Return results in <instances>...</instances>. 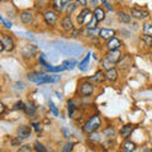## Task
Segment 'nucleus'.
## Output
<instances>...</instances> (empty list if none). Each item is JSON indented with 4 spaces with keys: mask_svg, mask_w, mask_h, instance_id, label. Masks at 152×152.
I'll list each match as a JSON object with an SVG mask.
<instances>
[{
    "mask_svg": "<svg viewBox=\"0 0 152 152\" xmlns=\"http://www.w3.org/2000/svg\"><path fill=\"white\" fill-rule=\"evenodd\" d=\"M91 4H93V7H96L98 5V0H91Z\"/></svg>",
    "mask_w": 152,
    "mask_h": 152,
    "instance_id": "nucleus-44",
    "label": "nucleus"
},
{
    "mask_svg": "<svg viewBox=\"0 0 152 152\" xmlns=\"http://www.w3.org/2000/svg\"><path fill=\"white\" fill-rule=\"evenodd\" d=\"M143 34L147 37H152V22H147L143 24Z\"/></svg>",
    "mask_w": 152,
    "mask_h": 152,
    "instance_id": "nucleus-22",
    "label": "nucleus"
},
{
    "mask_svg": "<svg viewBox=\"0 0 152 152\" xmlns=\"http://www.w3.org/2000/svg\"><path fill=\"white\" fill-rule=\"evenodd\" d=\"M71 0H55L53 1V8L57 12H62L66 5H69Z\"/></svg>",
    "mask_w": 152,
    "mask_h": 152,
    "instance_id": "nucleus-13",
    "label": "nucleus"
},
{
    "mask_svg": "<svg viewBox=\"0 0 152 152\" xmlns=\"http://www.w3.org/2000/svg\"><path fill=\"white\" fill-rule=\"evenodd\" d=\"M104 79H105V74H104L103 71H98V72H95L94 76H91L90 81L94 83V84H100Z\"/></svg>",
    "mask_w": 152,
    "mask_h": 152,
    "instance_id": "nucleus-15",
    "label": "nucleus"
},
{
    "mask_svg": "<svg viewBox=\"0 0 152 152\" xmlns=\"http://www.w3.org/2000/svg\"><path fill=\"white\" fill-rule=\"evenodd\" d=\"M20 143H22V138H20V137H17V138L12 140V145L13 146H20Z\"/></svg>",
    "mask_w": 152,
    "mask_h": 152,
    "instance_id": "nucleus-37",
    "label": "nucleus"
},
{
    "mask_svg": "<svg viewBox=\"0 0 152 152\" xmlns=\"http://www.w3.org/2000/svg\"><path fill=\"white\" fill-rule=\"evenodd\" d=\"M64 66H65V69L66 70H72L76 65H77V62H76V60H66V61H64V64H62Z\"/></svg>",
    "mask_w": 152,
    "mask_h": 152,
    "instance_id": "nucleus-23",
    "label": "nucleus"
},
{
    "mask_svg": "<svg viewBox=\"0 0 152 152\" xmlns=\"http://www.w3.org/2000/svg\"><path fill=\"white\" fill-rule=\"evenodd\" d=\"M13 109H14V110H24V109H26V104L23 102H18V103L14 104Z\"/></svg>",
    "mask_w": 152,
    "mask_h": 152,
    "instance_id": "nucleus-33",
    "label": "nucleus"
},
{
    "mask_svg": "<svg viewBox=\"0 0 152 152\" xmlns=\"http://www.w3.org/2000/svg\"><path fill=\"white\" fill-rule=\"evenodd\" d=\"M96 23H98V19L95 18L94 15H93V18H91V20H90L88 24H86V27H88V29H94L95 27H96Z\"/></svg>",
    "mask_w": 152,
    "mask_h": 152,
    "instance_id": "nucleus-30",
    "label": "nucleus"
},
{
    "mask_svg": "<svg viewBox=\"0 0 152 152\" xmlns=\"http://www.w3.org/2000/svg\"><path fill=\"white\" fill-rule=\"evenodd\" d=\"M93 15L98 19V22H102L105 19V12H104V9H102V8H95Z\"/></svg>",
    "mask_w": 152,
    "mask_h": 152,
    "instance_id": "nucleus-19",
    "label": "nucleus"
},
{
    "mask_svg": "<svg viewBox=\"0 0 152 152\" xmlns=\"http://www.w3.org/2000/svg\"><path fill=\"white\" fill-rule=\"evenodd\" d=\"M102 4H104V5H105V8L108 9V10H112V7H110V5H109V4H108V1H107V0H102Z\"/></svg>",
    "mask_w": 152,
    "mask_h": 152,
    "instance_id": "nucleus-41",
    "label": "nucleus"
},
{
    "mask_svg": "<svg viewBox=\"0 0 152 152\" xmlns=\"http://www.w3.org/2000/svg\"><path fill=\"white\" fill-rule=\"evenodd\" d=\"M89 14H90V12H89V9H86V8L83 9V10L79 13V15H77V18H76V19H77V23L80 26H83L85 23V18H86Z\"/></svg>",
    "mask_w": 152,
    "mask_h": 152,
    "instance_id": "nucleus-18",
    "label": "nucleus"
},
{
    "mask_svg": "<svg viewBox=\"0 0 152 152\" xmlns=\"http://www.w3.org/2000/svg\"><path fill=\"white\" fill-rule=\"evenodd\" d=\"M133 129H134V127H133L132 124H127V126H124V127H122L121 136L123 137V138H128V137L131 136V133L133 132Z\"/></svg>",
    "mask_w": 152,
    "mask_h": 152,
    "instance_id": "nucleus-17",
    "label": "nucleus"
},
{
    "mask_svg": "<svg viewBox=\"0 0 152 152\" xmlns=\"http://www.w3.org/2000/svg\"><path fill=\"white\" fill-rule=\"evenodd\" d=\"M32 126H33V127H34V129H36L37 132H38V131H39V129H41V128H39L41 126H39V124H38V123H33V124H32Z\"/></svg>",
    "mask_w": 152,
    "mask_h": 152,
    "instance_id": "nucleus-43",
    "label": "nucleus"
},
{
    "mask_svg": "<svg viewBox=\"0 0 152 152\" xmlns=\"http://www.w3.org/2000/svg\"><path fill=\"white\" fill-rule=\"evenodd\" d=\"M72 114H74V104L71 102H69V115L71 117Z\"/></svg>",
    "mask_w": 152,
    "mask_h": 152,
    "instance_id": "nucleus-39",
    "label": "nucleus"
},
{
    "mask_svg": "<svg viewBox=\"0 0 152 152\" xmlns=\"http://www.w3.org/2000/svg\"><path fill=\"white\" fill-rule=\"evenodd\" d=\"M18 136L20 137L22 140H24V138H28V137L31 136V133H32V128L29 126H20L18 128Z\"/></svg>",
    "mask_w": 152,
    "mask_h": 152,
    "instance_id": "nucleus-9",
    "label": "nucleus"
},
{
    "mask_svg": "<svg viewBox=\"0 0 152 152\" xmlns=\"http://www.w3.org/2000/svg\"><path fill=\"white\" fill-rule=\"evenodd\" d=\"M37 53V47L36 46H32V45H27L22 48V55L26 57V58H32L34 57Z\"/></svg>",
    "mask_w": 152,
    "mask_h": 152,
    "instance_id": "nucleus-4",
    "label": "nucleus"
},
{
    "mask_svg": "<svg viewBox=\"0 0 152 152\" xmlns=\"http://www.w3.org/2000/svg\"><path fill=\"white\" fill-rule=\"evenodd\" d=\"M105 58L109 61V62H112V64H118L121 61L122 58V52L119 50H115V51H109L107 56H105Z\"/></svg>",
    "mask_w": 152,
    "mask_h": 152,
    "instance_id": "nucleus-3",
    "label": "nucleus"
},
{
    "mask_svg": "<svg viewBox=\"0 0 152 152\" xmlns=\"http://www.w3.org/2000/svg\"><path fill=\"white\" fill-rule=\"evenodd\" d=\"M71 150H72V145H71V143H67V145L65 146V148L62 150V152H70Z\"/></svg>",
    "mask_w": 152,
    "mask_h": 152,
    "instance_id": "nucleus-40",
    "label": "nucleus"
},
{
    "mask_svg": "<svg viewBox=\"0 0 152 152\" xmlns=\"http://www.w3.org/2000/svg\"><path fill=\"white\" fill-rule=\"evenodd\" d=\"M121 46H122L121 39H118V38H115V37L110 38V39L108 41V43H107V47H108V50H109V51L119 50V47H121Z\"/></svg>",
    "mask_w": 152,
    "mask_h": 152,
    "instance_id": "nucleus-10",
    "label": "nucleus"
},
{
    "mask_svg": "<svg viewBox=\"0 0 152 152\" xmlns=\"http://www.w3.org/2000/svg\"><path fill=\"white\" fill-rule=\"evenodd\" d=\"M61 27H62V29L66 32L74 29V23H72V19H71L70 15H66L65 18H62V20H61Z\"/></svg>",
    "mask_w": 152,
    "mask_h": 152,
    "instance_id": "nucleus-7",
    "label": "nucleus"
},
{
    "mask_svg": "<svg viewBox=\"0 0 152 152\" xmlns=\"http://www.w3.org/2000/svg\"><path fill=\"white\" fill-rule=\"evenodd\" d=\"M118 19H119L122 23H129L131 14H127L126 12H118Z\"/></svg>",
    "mask_w": 152,
    "mask_h": 152,
    "instance_id": "nucleus-21",
    "label": "nucleus"
},
{
    "mask_svg": "<svg viewBox=\"0 0 152 152\" xmlns=\"http://www.w3.org/2000/svg\"><path fill=\"white\" fill-rule=\"evenodd\" d=\"M123 147H124V152H133L136 148V145L133 143V142H129V141H126L124 145H123Z\"/></svg>",
    "mask_w": 152,
    "mask_h": 152,
    "instance_id": "nucleus-24",
    "label": "nucleus"
},
{
    "mask_svg": "<svg viewBox=\"0 0 152 152\" xmlns=\"http://www.w3.org/2000/svg\"><path fill=\"white\" fill-rule=\"evenodd\" d=\"M150 56H151V60H152V53H151V55H150Z\"/></svg>",
    "mask_w": 152,
    "mask_h": 152,
    "instance_id": "nucleus-46",
    "label": "nucleus"
},
{
    "mask_svg": "<svg viewBox=\"0 0 152 152\" xmlns=\"http://www.w3.org/2000/svg\"><path fill=\"white\" fill-rule=\"evenodd\" d=\"M14 50V41L12 37L9 36H3L1 37V48H0V52L4 51H13Z\"/></svg>",
    "mask_w": 152,
    "mask_h": 152,
    "instance_id": "nucleus-2",
    "label": "nucleus"
},
{
    "mask_svg": "<svg viewBox=\"0 0 152 152\" xmlns=\"http://www.w3.org/2000/svg\"><path fill=\"white\" fill-rule=\"evenodd\" d=\"M24 112H26L27 115H33V114H36V112H37V107L34 105V103H27V104H26Z\"/></svg>",
    "mask_w": 152,
    "mask_h": 152,
    "instance_id": "nucleus-20",
    "label": "nucleus"
},
{
    "mask_svg": "<svg viewBox=\"0 0 152 152\" xmlns=\"http://www.w3.org/2000/svg\"><path fill=\"white\" fill-rule=\"evenodd\" d=\"M104 134H105L107 137H114V134H115V131H114V128H112V127H108V128H105L104 129Z\"/></svg>",
    "mask_w": 152,
    "mask_h": 152,
    "instance_id": "nucleus-31",
    "label": "nucleus"
},
{
    "mask_svg": "<svg viewBox=\"0 0 152 152\" xmlns=\"http://www.w3.org/2000/svg\"><path fill=\"white\" fill-rule=\"evenodd\" d=\"M3 1H7V0H3Z\"/></svg>",
    "mask_w": 152,
    "mask_h": 152,
    "instance_id": "nucleus-48",
    "label": "nucleus"
},
{
    "mask_svg": "<svg viewBox=\"0 0 152 152\" xmlns=\"http://www.w3.org/2000/svg\"><path fill=\"white\" fill-rule=\"evenodd\" d=\"M18 152H33V147L31 145H23L18 150Z\"/></svg>",
    "mask_w": 152,
    "mask_h": 152,
    "instance_id": "nucleus-32",
    "label": "nucleus"
},
{
    "mask_svg": "<svg viewBox=\"0 0 152 152\" xmlns=\"http://www.w3.org/2000/svg\"><path fill=\"white\" fill-rule=\"evenodd\" d=\"M0 20H1V23H3V24L4 26H5L7 28H12V22H9V20H5V19H4L3 17H0Z\"/></svg>",
    "mask_w": 152,
    "mask_h": 152,
    "instance_id": "nucleus-38",
    "label": "nucleus"
},
{
    "mask_svg": "<svg viewBox=\"0 0 152 152\" xmlns=\"http://www.w3.org/2000/svg\"><path fill=\"white\" fill-rule=\"evenodd\" d=\"M103 66L105 67L107 70H110V69H113V66H114V64H112V62H109V61L107 60V58H104L103 60Z\"/></svg>",
    "mask_w": 152,
    "mask_h": 152,
    "instance_id": "nucleus-35",
    "label": "nucleus"
},
{
    "mask_svg": "<svg viewBox=\"0 0 152 152\" xmlns=\"http://www.w3.org/2000/svg\"><path fill=\"white\" fill-rule=\"evenodd\" d=\"M48 105H50V109H51V110L53 112V114H55V115H58V110H57V108H56V105H55V104L52 103V102H50V104H48Z\"/></svg>",
    "mask_w": 152,
    "mask_h": 152,
    "instance_id": "nucleus-36",
    "label": "nucleus"
},
{
    "mask_svg": "<svg viewBox=\"0 0 152 152\" xmlns=\"http://www.w3.org/2000/svg\"><path fill=\"white\" fill-rule=\"evenodd\" d=\"M80 93H81V95H84V96H89V95H91L94 93L93 84L89 83V81L83 83L81 85H80Z\"/></svg>",
    "mask_w": 152,
    "mask_h": 152,
    "instance_id": "nucleus-5",
    "label": "nucleus"
},
{
    "mask_svg": "<svg viewBox=\"0 0 152 152\" xmlns=\"http://www.w3.org/2000/svg\"><path fill=\"white\" fill-rule=\"evenodd\" d=\"M76 8H77V3H74V1H71L67 7H66V14L67 15H71L75 10H76Z\"/></svg>",
    "mask_w": 152,
    "mask_h": 152,
    "instance_id": "nucleus-25",
    "label": "nucleus"
},
{
    "mask_svg": "<svg viewBox=\"0 0 152 152\" xmlns=\"http://www.w3.org/2000/svg\"><path fill=\"white\" fill-rule=\"evenodd\" d=\"M90 141H95V142H98V141H100L102 140V134L100 133H96V132H93V133H90Z\"/></svg>",
    "mask_w": 152,
    "mask_h": 152,
    "instance_id": "nucleus-29",
    "label": "nucleus"
},
{
    "mask_svg": "<svg viewBox=\"0 0 152 152\" xmlns=\"http://www.w3.org/2000/svg\"><path fill=\"white\" fill-rule=\"evenodd\" d=\"M20 20L24 24H29V23L33 22V13L31 10H23L20 13Z\"/></svg>",
    "mask_w": 152,
    "mask_h": 152,
    "instance_id": "nucleus-11",
    "label": "nucleus"
},
{
    "mask_svg": "<svg viewBox=\"0 0 152 152\" xmlns=\"http://www.w3.org/2000/svg\"><path fill=\"white\" fill-rule=\"evenodd\" d=\"M151 46H152V39H151Z\"/></svg>",
    "mask_w": 152,
    "mask_h": 152,
    "instance_id": "nucleus-47",
    "label": "nucleus"
},
{
    "mask_svg": "<svg viewBox=\"0 0 152 152\" xmlns=\"http://www.w3.org/2000/svg\"><path fill=\"white\" fill-rule=\"evenodd\" d=\"M34 150L37 151V152H47V150H46V147L43 146V145H42L41 143V142H36V143H34Z\"/></svg>",
    "mask_w": 152,
    "mask_h": 152,
    "instance_id": "nucleus-28",
    "label": "nucleus"
},
{
    "mask_svg": "<svg viewBox=\"0 0 152 152\" xmlns=\"http://www.w3.org/2000/svg\"><path fill=\"white\" fill-rule=\"evenodd\" d=\"M39 64H41L42 66H43L45 69H48V67H51V66L46 62V60H45V55H39Z\"/></svg>",
    "mask_w": 152,
    "mask_h": 152,
    "instance_id": "nucleus-34",
    "label": "nucleus"
},
{
    "mask_svg": "<svg viewBox=\"0 0 152 152\" xmlns=\"http://www.w3.org/2000/svg\"><path fill=\"white\" fill-rule=\"evenodd\" d=\"M105 79L109 80V81H112L114 83L115 80L118 79V72H117V70L115 69H110V70H107V72H105Z\"/></svg>",
    "mask_w": 152,
    "mask_h": 152,
    "instance_id": "nucleus-16",
    "label": "nucleus"
},
{
    "mask_svg": "<svg viewBox=\"0 0 152 152\" xmlns=\"http://www.w3.org/2000/svg\"><path fill=\"white\" fill-rule=\"evenodd\" d=\"M43 17H45V20L47 22V24H55V23L57 22V19H58L57 13L53 12V10H47Z\"/></svg>",
    "mask_w": 152,
    "mask_h": 152,
    "instance_id": "nucleus-6",
    "label": "nucleus"
},
{
    "mask_svg": "<svg viewBox=\"0 0 152 152\" xmlns=\"http://www.w3.org/2000/svg\"><path fill=\"white\" fill-rule=\"evenodd\" d=\"M115 34V31L114 29H105V28H103V29L99 31V37L103 38V39H110V38L114 37Z\"/></svg>",
    "mask_w": 152,
    "mask_h": 152,
    "instance_id": "nucleus-12",
    "label": "nucleus"
},
{
    "mask_svg": "<svg viewBox=\"0 0 152 152\" xmlns=\"http://www.w3.org/2000/svg\"><path fill=\"white\" fill-rule=\"evenodd\" d=\"M77 4H81V5H86L88 4V0H76Z\"/></svg>",
    "mask_w": 152,
    "mask_h": 152,
    "instance_id": "nucleus-42",
    "label": "nucleus"
},
{
    "mask_svg": "<svg viewBox=\"0 0 152 152\" xmlns=\"http://www.w3.org/2000/svg\"><path fill=\"white\" fill-rule=\"evenodd\" d=\"M45 75H46V74H43V72H32V74L28 75V79H29L31 81L36 83L37 85H39L41 80L45 77Z\"/></svg>",
    "mask_w": 152,
    "mask_h": 152,
    "instance_id": "nucleus-14",
    "label": "nucleus"
},
{
    "mask_svg": "<svg viewBox=\"0 0 152 152\" xmlns=\"http://www.w3.org/2000/svg\"><path fill=\"white\" fill-rule=\"evenodd\" d=\"M131 15L136 19H145L148 17V12L147 10H142V9H137V8H132L131 9Z\"/></svg>",
    "mask_w": 152,
    "mask_h": 152,
    "instance_id": "nucleus-8",
    "label": "nucleus"
},
{
    "mask_svg": "<svg viewBox=\"0 0 152 152\" xmlns=\"http://www.w3.org/2000/svg\"><path fill=\"white\" fill-rule=\"evenodd\" d=\"M100 126H102L100 117H99V115H93L86 123H85L84 131L86 132V133H93V132H96Z\"/></svg>",
    "mask_w": 152,
    "mask_h": 152,
    "instance_id": "nucleus-1",
    "label": "nucleus"
},
{
    "mask_svg": "<svg viewBox=\"0 0 152 152\" xmlns=\"http://www.w3.org/2000/svg\"><path fill=\"white\" fill-rule=\"evenodd\" d=\"M143 152H152V150H148V148H146V150H143Z\"/></svg>",
    "mask_w": 152,
    "mask_h": 152,
    "instance_id": "nucleus-45",
    "label": "nucleus"
},
{
    "mask_svg": "<svg viewBox=\"0 0 152 152\" xmlns=\"http://www.w3.org/2000/svg\"><path fill=\"white\" fill-rule=\"evenodd\" d=\"M48 72H61V71H64V70H66L65 69V66L62 65V66H55V67H48V69H46Z\"/></svg>",
    "mask_w": 152,
    "mask_h": 152,
    "instance_id": "nucleus-27",
    "label": "nucleus"
},
{
    "mask_svg": "<svg viewBox=\"0 0 152 152\" xmlns=\"http://www.w3.org/2000/svg\"><path fill=\"white\" fill-rule=\"evenodd\" d=\"M90 56H91V55H90V53H88V55H86V57H85V58L81 61V62L79 64V69L81 70V71H85V70H86V66H88V64H89Z\"/></svg>",
    "mask_w": 152,
    "mask_h": 152,
    "instance_id": "nucleus-26",
    "label": "nucleus"
}]
</instances>
